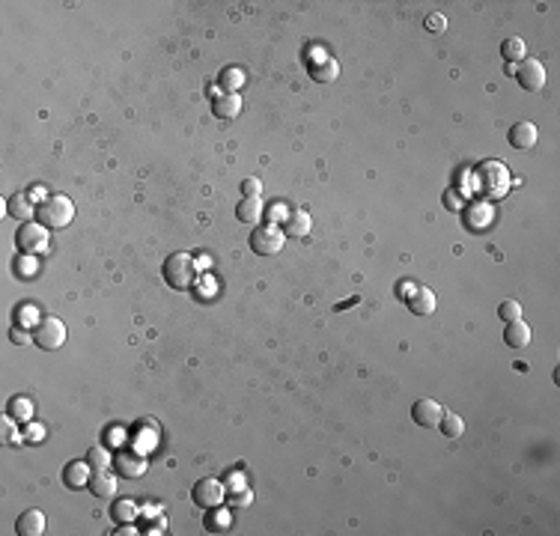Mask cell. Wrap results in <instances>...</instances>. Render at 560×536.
Masks as SVG:
<instances>
[{
    "instance_id": "cell-25",
    "label": "cell",
    "mask_w": 560,
    "mask_h": 536,
    "mask_svg": "<svg viewBox=\"0 0 560 536\" xmlns=\"http://www.w3.org/2000/svg\"><path fill=\"white\" fill-rule=\"evenodd\" d=\"M86 465H90L93 471H108L110 465H114V456H110L105 447H90V450H86Z\"/></svg>"
},
{
    "instance_id": "cell-32",
    "label": "cell",
    "mask_w": 560,
    "mask_h": 536,
    "mask_svg": "<svg viewBox=\"0 0 560 536\" xmlns=\"http://www.w3.org/2000/svg\"><path fill=\"white\" fill-rule=\"evenodd\" d=\"M444 27H447V18H444V15H438V12L426 15V30H429V33H441Z\"/></svg>"
},
{
    "instance_id": "cell-1",
    "label": "cell",
    "mask_w": 560,
    "mask_h": 536,
    "mask_svg": "<svg viewBox=\"0 0 560 536\" xmlns=\"http://www.w3.org/2000/svg\"><path fill=\"white\" fill-rule=\"evenodd\" d=\"M36 215H39V221L45 223L48 230H63L74 218V203L63 194L45 197V200L39 203V209H36Z\"/></svg>"
},
{
    "instance_id": "cell-18",
    "label": "cell",
    "mask_w": 560,
    "mask_h": 536,
    "mask_svg": "<svg viewBox=\"0 0 560 536\" xmlns=\"http://www.w3.org/2000/svg\"><path fill=\"white\" fill-rule=\"evenodd\" d=\"M310 215L307 211H289L286 215V221H283V233L286 235H292V239H304V235L310 233Z\"/></svg>"
},
{
    "instance_id": "cell-27",
    "label": "cell",
    "mask_w": 560,
    "mask_h": 536,
    "mask_svg": "<svg viewBox=\"0 0 560 536\" xmlns=\"http://www.w3.org/2000/svg\"><path fill=\"white\" fill-rule=\"evenodd\" d=\"M9 417H12V420H30V417H33L30 400H24V396H15V400H9Z\"/></svg>"
},
{
    "instance_id": "cell-7",
    "label": "cell",
    "mask_w": 560,
    "mask_h": 536,
    "mask_svg": "<svg viewBox=\"0 0 560 536\" xmlns=\"http://www.w3.org/2000/svg\"><path fill=\"white\" fill-rule=\"evenodd\" d=\"M516 78H519V86L528 93H540L545 86V66L540 63V60H530L525 57L516 69Z\"/></svg>"
},
{
    "instance_id": "cell-35",
    "label": "cell",
    "mask_w": 560,
    "mask_h": 536,
    "mask_svg": "<svg viewBox=\"0 0 560 536\" xmlns=\"http://www.w3.org/2000/svg\"><path fill=\"white\" fill-rule=\"evenodd\" d=\"M227 483H230V489L235 492V489H245V485H242V473H227Z\"/></svg>"
},
{
    "instance_id": "cell-28",
    "label": "cell",
    "mask_w": 560,
    "mask_h": 536,
    "mask_svg": "<svg viewBox=\"0 0 560 536\" xmlns=\"http://www.w3.org/2000/svg\"><path fill=\"white\" fill-rule=\"evenodd\" d=\"M15 274H18V277H24V280L36 277V259H33L30 254L18 256V259H15Z\"/></svg>"
},
{
    "instance_id": "cell-38",
    "label": "cell",
    "mask_w": 560,
    "mask_h": 536,
    "mask_svg": "<svg viewBox=\"0 0 560 536\" xmlns=\"http://www.w3.org/2000/svg\"><path fill=\"white\" fill-rule=\"evenodd\" d=\"M42 197H45L42 188H33V191H30V200H42Z\"/></svg>"
},
{
    "instance_id": "cell-29",
    "label": "cell",
    "mask_w": 560,
    "mask_h": 536,
    "mask_svg": "<svg viewBox=\"0 0 560 536\" xmlns=\"http://www.w3.org/2000/svg\"><path fill=\"white\" fill-rule=\"evenodd\" d=\"M471 215L477 218V221H474V227H477V230H483V227H489V221H492V209H489V206H483V203H474V206L468 209V218H471Z\"/></svg>"
},
{
    "instance_id": "cell-8",
    "label": "cell",
    "mask_w": 560,
    "mask_h": 536,
    "mask_svg": "<svg viewBox=\"0 0 560 536\" xmlns=\"http://www.w3.org/2000/svg\"><path fill=\"white\" fill-rule=\"evenodd\" d=\"M191 501L200 509H215L223 501V485L218 480H197L191 489Z\"/></svg>"
},
{
    "instance_id": "cell-39",
    "label": "cell",
    "mask_w": 560,
    "mask_h": 536,
    "mask_svg": "<svg viewBox=\"0 0 560 536\" xmlns=\"http://www.w3.org/2000/svg\"><path fill=\"white\" fill-rule=\"evenodd\" d=\"M117 533H119V536H129V533H138V530H134L131 525H122V530H117Z\"/></svg>"
},
{
    "instance_id": "cell-24",
    "label": "cell",
    "mask_w": 560,
    "mask_h": 536,
    "mask_svg": "<svg viewBox=\"0 0 560 536\" xmlns=\"http://www.w3.org/2000/svg\"><path fill=\"white\" fill-rule=\"evenodd\" d=\"M441 435H447V438H459V435L465 432V420L456 414V411H444L441 414Z\"/></svg>"
},
{
    "instance_id": "cell-22",
    "label": "cell",
    "mask_w": 560,
    "mask_h": 536,
    "mask_svg": "<svg viewBox=\"0 0 560 536\" xmlns=\"http://www.w3.org/2000/svg\"><path fill=\"white\" fill-rule=\"evenodd\" d=\"M138 516H141V506L134 504V501H129V497H126V501H119V504L110 506V518L119 521V525H131V521L138 518Z\"/></svg>"
},
{
    "instance_id": "cell-12",
    "label": "cell",
    "mask_w": 560,
    "mask_h": 536,
    "mask_svg": "<svg viewBox=\"0 0 560 536\" xmlns=\"http://www.w3.org/2000/svg\"><path fill=\"white\" fill-rule=\"evenodd\" d=\"M537 137H540V131H537L533 122H516V126L509 129L507 140H509L513 149H533V146H537Z\"/></svg>"
},
{
    "instance_id": "cell-21",
    "label": "cell",
    "mask_w": 560,
    "mask_h": 536,
    "mask_svg": "<svg viewBox=\"0 0 560 536\" xmlns=\"http://www.w3.org/2000/svg\"><path fill=\"white\" fill-rule=\"evenodd\" d=\"M235 218L242 223H256L263 218V203H259V197H242L239 206H235Z\"/></svg>"
},
{
    "instance_id": "cell-10",
    "label": "cell",
    "mask_w": 560,
    "mask_h": 536,
    "mask_svg": "<svg viewBox=\"0 0 560 536\" xmlns=\"http://www.w3.org/2000/svg\"><path fill=\"white\" fill-rule=\"evenodd\" d=\"M307 69H310V78L319 84H331V81H337V74H340L337 60L322 54V51H313V57L307 60Z\"/></svg>"
},
{
    "instance_id": "cell-5",
    "label": "cell",
    "mask_w": 560,
    "mask_h": 536,
    "mask_svg": "<svg viewBox=\"0 0 560 536\" xmlns=\"http://www.w3.org/2000/svg\"><path fill=\"white\" fill-rule=\"evenodd\" d=\"M15 244L21 254H39L48 251V227L45 223H36V221H24L18 233H15Z\"/></svg>"
},
{
    "instance_id": "cell-34",
    "label": "cell",
    "mask_w": 560,
    "mask_h": 536,
    "mask_svg": "<svg viewBox=\"0 0 560 536\" xmlns=\"http://www.w3.org/2000/svg\"><path fill=\"white\" fill-rule=\"evenodd\" d=\"M15 316H18L21 322H27V325H36V322H39V319H33V316H36V310H33V307H21Z\"/></svg>"
},
{
    "instance_id": "cell-9",
    "label": "cell",
    "mask_w": 560,
    "mask_h": 536,
    "mask_svg": "<svg viewBox=\"0 0 560 536\" xmlns=\"http://www.w3.org/2000/svg\"><path fill=\"white\" fill-rule=\"evenodd\" d=\"M146 468H149V462H146V459H143L138 450H119V453L114 456V471L119 473V477H126V480L143 477Z\"/></svg>"
},
{
    "instance_id": "cell-20",
    "label": "cell",
    "mask_w": 560,
    "mask_h": 536,
    "mask_svg": "<svg viewBox=\"0 0 560 536\" xmlns=\"http://www.w3.org/2000/svg\"><path fill=\"white\" fill-rule=\"evenodd\" d=\"M90 492L96 497H114L117 492V477L110 471H96L90 477Z\"/></svg>"
},
{
    "instance_id": "cell-11",
    "label": "cell",
    "mask_w": 560,
    "mask_h": 536,
    "mask_svg": "<svg viewBox=\"0 0 560 536\" xmlns=\"http://www.w3.org/2000/svg\"><path fill=\"white\" fill-rule=\"evenodd\" d=\"M441 414H444V408L435 403V400H417L415 405H412V417H415V423L417 426H423V429H435L441 423Z\"/></svg>"
},
{
    "instance_id": "cell-30",
    "label": "cell",
    "mask_w": 560,
    "mask_h": 536,
    "mask_svg": "<svg viewBox=\"0 0 560 536\" xmlns=\"http://www.w3.org/2000/svg\"><path fill=\"white\" fill-rule=\"evenodd\" d=\"M497 316H501L504 322H516V319H521V304L519 301H501V307H497Z\"/></svg>"
},
{
    "instance_id": "cell-26",
    "label": "cell",
    "mask_w": 560,
    "mask_h": 536,
    "mask_svg": "<svg viewBox=\"0 0 560 536\" xmlns=\"http://www.w3.org/2000/svg\"><path fill=\"white\" fill-rule=\"evenodd\" d=\"M221 90H227V93H235L239 86L245 84V72L242 69H235V66H230V69H223L221 72Z\"/></svg>"
},
{
    "instance_id": "cell-3",
    "label": "cell",
    "mask_w": 560,
    "mask_h": 536,
    "mask_svg": "<svg viewBox=\"0 0 560 536\" xmlns=\"http://www.w3.org/2000/svg\"><path fill=\"white\" fill-rule=\"evenodd\" d=\"M477 179H480V191L486 197H504L507 188H509V176H507V167L501 161H486V164H480L477 170Z\"/></svg>"
},
{
    "instance_id": "cell-15",
    "label": "cell",
    "mask_w": 560,
    "mask_h": 536,
    "mask_svg": "<svg viewBox=\"0 0 560 536\" xmlns=\"http://www.w3.org/2000/svg\"><path fill=\"white\" fill-rule=\"evenodd\" d=\"M504 343L509 348H525L530 343V325L525 319H516V322H507L504 328Z\"/></svg>"
},
{
    "instance_id": "cell-23",
    "label": "cell",
    "mask_w": 560,
    "mask_h": 536,
    "mask_svg": "<svg viewBox=\"0 0 560 536\" xmlns=\"http://www.w3.org/2000/svg\"><path fill=\"white\" fill-rule=\"evenodd\" d=\"M501 54H504L507 63H521V60L528 57V48L519 36H509V39H504V45H501Z\"/></svg>"
},
{
    "instance_id": "cell-17",
    "label": "cell",
    "mask_w": 560,
    "mask_h": 536,
    "mask_svg": "<svg viewBox=\"0 0 560 536\" xmlns=\"http://www.w3.org/2000/svg\"><path fill=\"white\" fill-rule=\"evenodd\" d=\"M63 483L69 489H84V485H90V465L86 462H69L63 468Z\"/></svg>"
},
{
    "instance_id": "cell-31",
    "label": "cell",
    "mask_w": 560,
    "mask_h": 536,
    "mask_svg": "<svg viewBox=\"0 0 560 536\" xmlns=\"http://www.w3.org/2000/svg\"><path fill=\"white\" fill-rule=\"evenodd\" d=\"M242 194H245V197H259V194H263V182L254 179V176L245 179V182H242Z\"/></svg>"
},
{
    "instance_id": "cell-14",
    "label": "cell",
    "mask_w": 560,
    "mask_h": 536,
    "mask_svg": "<svg viewBox=\"0 0 560 536\" xmlns=\"http://www.w3.org/2000/svg\"><path fill=\"white\" fill-rule=\"evenodd\" d=\"M211 114H215L218 119H235L242 114V98L239 93H223L218 96L215 102H211Z\"/></svg>"
},
{
    "instance_id": "cell-6",
    "label": "cell",
    "mask_w": 560,
    "mask_h": 536,
    "mask_svg": "<svg viewBox=\"0 0 560 536\" xmlns=\"http://www.w3.org/2000/svg\"><path fill=\"white\" fill-rule=\"evenodd\" d=\"M283 247V233L278 227H271V223H263V227H256L251 233V251L259 254V256H275L280 254Z\"/></svg>"
},
{
    "instance_id": "cell-36",
    "label": "cell",
    "mask_w": 560,
    "mask_h": 536,
    "mask_svg": "<svg viewBox=\"0 0 560 536\" xmlns=\"http://www.w3.org/2000/svg\"><path fill=\"white\" fill-rule=\"evenodd\" d=\"M30 340H33V336H27L24 331H18V328L12 331V343H30Z\"/></svg>"
},
{
    "instance_id": "cell-4",
    "label": "cell",
    "mask_w": 560,
    "mask_h": 536,
    "mask_svg": "<svg viewBox=\"0 0 560 536\" xmlns=\"http://www.w3.org/2000/svg\"><path fill=\"white\" fill-rule=\"evenodd\" d=\"M33 343L39 346V348H45V352H54V348H60L66 343V325L60 322L57 316H45V319H39L33 325Z\"/></svg>"
},
{
    "instance_id": "cell-33",
    "label": "cell",
    "mask_w": 560,
    "mask_h": 536,
    "mask_svg": "<svg viewBox=\"0 0 560 536\" xmlns=\"http://www.w3.org/2000/svg\"><path fill=\"white\" fill-rule=\"evenodd\" d=\"M251 489H235L233 495H230V504L233 506H247V504H251Z\"/></svg>"
},
{
    "instance_id": "cell-13",
    "label": "cell",
    "mask_w": 560,
    "mask_h": 536,
    "mask_svg": "<svg viewBox=\"0 0 560 536\" xmlns=\"http://www.w3.org/2000/svg\"><path fill=\"white\" fill-rule=\"evenodd\" d=\"M438 301H435V292L426 289V286H420V289L408 292V310H412L415 316H432Z\"/></svg>"
},
{
    "instance_id": "cell-2",
    "label": "cell",
    "mask_w": 560,
    "mask_h": 536,
    "mask_svg": "<svg viewBox=\"0 0 560 536\" xmlns=\"http://www.w3.org/2000/svg\"><path fill=\"white\" fill-rule=\"evenodd\" d=\"M161 274H164V283L170 289H188L197 277V266L188 254H170L164 259V266H161Z\"/></svg>"
},
{
    "instance_id": "cell-16",
    "label": "cell",
    "mask_w": 560,
    "mask_h": 536,
    "mask_svg": "<svg viewBox=\"0 0 560 536\" xmlns=\"http://www.w3.org/2000/svg\"><path fill=\"white\" fill-rule=\"evenodd\" d=\"M15 530L21 536H39L45 530V516L39 513V509H24L15 521Z\"/></svg>"
},
{
    "instance_id": "cell-19",
    "label": "cell",
    "mask_w": 560,
    "mask_h": 536,
    "mask_svg": "<svg viewBox=\"0 0 560 536\" xmlns=\"http://www.w3.org/2000/svg\"><path fill=\"white\" fill-rule=\"evenodd\" d=\"M6 215L15 218V221H30L36 215V209H33L27 194H15V197H9V200H6Z\"/></svg>"
},
{
    "instance_id": "cell-37",
    "label": "cell",
    "mask_w": 560,
    "mask_h": 536,
    "mask_svg": "<svg viewBox=\"0 0 560 536\" xmlns=\"http://www.w3.org/2000/svg\"><path fill=\"white\" fill-rule=\"evenodd\" d=\"M42 435H45V429H39V426H33V429H30V441H39V438H42Z\"/></svg>"
}]
</instances>
